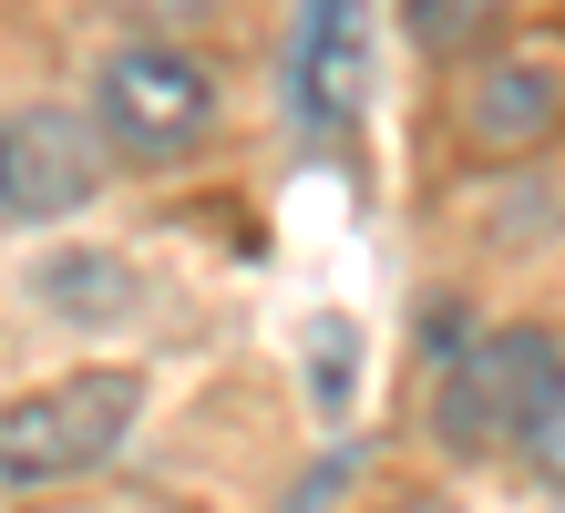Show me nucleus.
I'll use <instances>...</instances> for the list:
<instances>
[{
	"label": "nucleus",
	"instance_id": "2",
	"mask_svg": "<svg viewBox=\"0 0 565 513\" xmlns=\"http://www.w3.org/2000/svg\"><path fill=\"white\" fill-rule=\"evenodd\" d=\"M93 133L135 164H164L185 145L216 133V73L175 42H124L104 73H93Z\"/></svg>",
	"mask_w": 565,
	"mask_h": 513
},
{
	"label": "nucleus",
	"instance_id": "5",
	"mask_svg": "<svg viewBox=\"0 0 565 513\" xmlns=\"http://www.w3.org/2000/svg\"><path fill=\"white\" fill-rule=\"evenodd\" d=\"M555 114H565V73L555 62H493V73H473V93H462V133H473L483 154L535 145Z\"/></svg>",
	"mask_w": 565,
	"mask_h": 513
},
{
	"label": "nucleus",
	"instance_id": "3",
	"mask_svg": "<svg viewBox=\"0 0 565 513\" xmlns=\"http://www.w3.org/2000/svg\"><path fill=\"white\" fill-rule=\"evenodd\" d=\"M565 400V360L545 329H483L443 360V441L483 452V441H535V421Z\"/></svg>",
	"mask_w": 565,
	"mask_h": 513
},
{
	"label": "nucleus",
	"instance_id": "6",
	"mask_svg": "<svg viewBox=\"0 0 565 513\" xmlns=\"http://www.w3.org/2000/svg\"><path fill=\"white\" fill-rule=\"evenodd\" d=\"M298 103H309V124L350 114V83H360V21L350 11H309V31H298Z\"/></svg>",
	"mask_w": 565,
	"mask_h": 513
},
{
	"label": "nucleus",
	"instance_id": "1",
	"mask_svg": "<svg viewBox=\"0 0 565 513\" xmlns=\"http://www.w3.org/2000/svg\"><path fill=\"white\" fill-rule=\"evenodd\" d=\"M145 421L135 370H73L21 400H0V483H73V472L114 462Z\"/></svg>",
	"mask_w": 565,
	"mask_h": 513
},
{
	"label": "nucleus",
	"instance_id": "4",
	"mask_svg": "<svg viewBox=\"0 0 565 513\" xmlns=\"http://www.w3.org/2000/svg\"><path fill=\"white\" fill-rule=\"evenodd\" d=\"M104 195V133L73 103H21L0 114V226H52Z\"/></svg>",
	"mask_w": 565,
	"mask_h": 513
},
{
	"label": "nucleus",
	"instance_id": "8",
	"mask_svg": "<svg viewBox=\"0 0 565 513\" xmlns=\"http://www.w3.org/2000/svg\"><path fill=\"white\" fill-rule=\"evenodd\" d=\"M524 462H535L545 483H565V400H555L545 421H535V441H524Z\"/></svg>",
	"mask_w": 565,
	"mask_h": 513
},
{
	"label": "nucleus",
	"instance_id": "7",
	"mask_svg": "<svg viewBox=\"0 0 565 513\" xmlns=\"http://www.w3.org/2000/svg\"><path fill=\"white\" fill-rule=\"evenodd\" d=\"M412 42L422 52H473V42H493V0H412Z\"/></svg>",
	"mask_w": 565,
	"mask_h": 513
}]
</instances>
